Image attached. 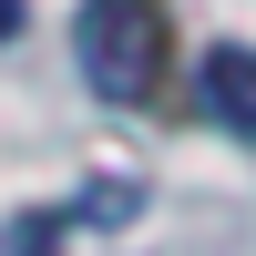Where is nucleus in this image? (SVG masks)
Instances as JSON below:
<instances>
[{
    "label": "nucleus",
    "mask_w": 256,
    "mask_h": 256,
    "mask_svg": "<svg viewBox=\"0 0 256 256\" xmlns=\"http://www.w3.org/2000/svg\"><path fill=\"white\" fill-rule=\"evenodd\" d=\"M72 52H82V82L102 102H154L164 62H174V10L164 0H82Z\"/></svg>",
    "instance_id": "f257e3e1"
},
{
    "label": "nucleus",
    "mask_w": 256,
    "mask_h": 256,
    "mask_svg": "<svg viewBox=\"0 0 256 256\" xmlns=\"http://www.w3.org/2000/svg\"><path fill=\"white\" fill-rule=\"evenodd\" d=\"M82 216H134V184H102L92 205H31V216H20L10 236H0V256H52V246L72 236Z\"/></svg>",
    "instance_id": "7ed1b4c3"
},
{
    "label": "nucleus",
    "mask_w": 256,
    "mask_h": 256,
    "mask_svg": "<svg viewBox=\"0 0 256 256\" xmlns=\"http://www.w3.org/2000/svg\"><path fill=\"white\" fill-rule=\"evenodd\" d=\"M205 113L256 144V52L246 41H216V52H205Z\"/></svg>",
    "instance_id": "f03ea898"
},
{
    "label": "nucleus",
    "mask_w": 256,
    "mask_h": 256,
    "mask_svg": "<svg viewBox=\"0 0 256 256\" xmlns=\"http://www.w3.org/2000/svg\"><path fill=\"white\" fill-rule=\"evenodd\" d=\"M10 31H20V0H0V41H10Z\"/></svg>",
    "instance_id": "20e7f679"
}]
</instances>
